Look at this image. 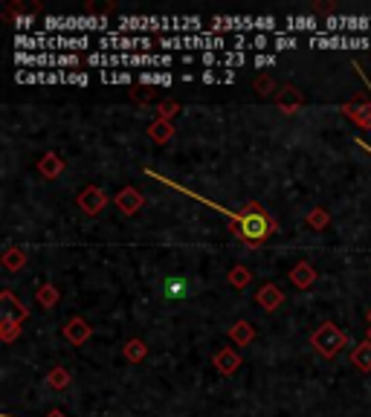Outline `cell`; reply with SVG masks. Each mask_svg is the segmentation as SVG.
Returning a JSON list of instances; mask_svg holds the SVG:
<instances>
[{"label":"cell","mask_w":371,"mask_h":417,"mask_svg":"<svg viewBox=\"0 0 371 417\" xmlns=\"http://www.w3.org/2000/svg\"><path fill=\"white\" fill-rule=\"evenodd\" d=\"M328 224H331V215H328V208L316 206V208H310V212H308V226H310V229L325 232V229H328Z\"/></svg>","instance_id":"22"},{"label":"cell","mask_w":371,"mask_h":417,"mask_svg":"<svg viewBox=\"0 0 371 417\" xmlns=\"http://www.w3.org/2000/svg\"><path fill=\"white\" fill-rule=\"evenodd\" d=\"M255 26H258V30H270L273 21H270V18H261V21H255Z\"/></svg>","instance_id":"29"},{"label":"cell","mask_w":371,"mask_h":417,"mask_svg":"<svg viewBox=\"0 0 371 417\" xmlns=\"http://www.w3.org/2000/svg\"><path fill=\"white\" fill-rule=\"evenodd\" d=\"M351 363L360 368V371H371V342L363 339L360 345L354 348V354H351Z\"/></svg>","instance_id":"20"},{"label":"cell","mask_w":371,"mask_h":417,"mask_svg":"<svg viewBox=\"0 0 371 417\" xmlns=\"http://www.w3.org/2000/svg\"><path fill=\"white\" fill-rule=\"evenodd\" d=\"M157 114H160L157 119H166V122H171L177 114H180V105H177L174 99H162V102L157 105Z\"/></svg>","instance_id":"24"},{"label":"cell","mask_w":371,"mask_h":417,"mask_svg":"<svg viewBox=\"0 0 371 417\" xmlns=\"http://www.w3.org/2000/svg\"><path fill=\"white\" fill-rule=\"evenodd\" d=\"M255 301L261 304V310H267V313H276L282 308V301H284V293H282V287L279 284H261L258 287V293H255Z\"/></svg>","instance_id":"9"},{"label":"cell","mask_w":371,"mask_h":417,"mask_svg":"<svg viewBox=\"0 0 371 417\" xmlns=\"http://www.w3.org/2000/svg\"><path fill=\"white\" fill-rule=\"evenodd\" d=\"M365 319H368V325H371V310H368V316H365Z\"/></svg>","instance_id":"36"},{"label":"cell","mask_w":371,"mask_h":417,"mask_svg":"<svg viewBox=\"0 0 371 417\" xmlns=\"http://www.w3.org/2000/svg\"><path fill=\"white\" fill-rule=\"evenodd\" d=\"M0 264L9 270V272H18L26 267V253H23V246H6V253L0 255Z\"/></svg>","instance_id":"15"},{"label":"cell","mask_w":371,"mask_h":417,"mask_svg":"<svg viewBox=\"0 0 371 417\" xmlns=\"http://www.w3.org/2000/svg\"><path fill=\"white\" fill-rule=\"evenodd\" d=\"M310 345L316 348V354H319V356L334 359V356H339L342 348L348 345V333L342 330L339 325H334V322H325V325H319L310 333Z\"/></svg>","instance_id":"2"},{"label":"cell","mask_w":371,"mask_h":417,"mask_svg":"<svg viewBox=\"0 0 371 417\" xmlns=\"http://www.w3.org/2000/svg\"><path fill=\"white\" fill-rule=\"evenodd\" d=\"M70 383H73L70 368L56 365V368H50V371H47V385H50V388H56V392H64V388L70 385Z\"/></svg>","instance_id":"18"},{"label":"cell","mask_w":371,"mask_h":417,"mask_svg":"<svg viewBox=\"0 0 371 417\" xmlns=\"http://www.w3.org/2000/svg\"><path fill=\"white\" fill-rule=\"evenodd\" d=\"M200 61H203V64H215V55H212V52H203Z\"/></svg>","instance_id":"32"},{"label":"cell","mask_w":371,"mask_h":417,"mask_svg":"<svg viewBox=\"0 0 371 417\" xmlns=\"http://www.w3.org/2000/svg\"><path fill=\"white\" fill-rule=\"evenodd\" d=\"M114 203H116V208H119V212L125 215V217H134V215L145 206V197H142V191H140V189L125 186V189H119V191H116Z\"/></svg>","instance_id":"4"},{"label":"cell","mask_w":371,"mask_h":417,"mask_svg":"<svg viewBox=\"0 0 371 417\" xmlns=\"http://www.w3.org/2000/svg\"><path fill=\"white\" fill-rule=\"evenodd\" d=\"M122 354H125V359H128V363L140 365L142 359L148 356V345H145V339L134 336V339H128V342H125V348H122Z\"/></svg>","instance_id":"16"},{"label":"cell","mask_w":371,"mask_h":417,"mask_svg":"<svg viewBox=\"0 0 371 417\" xmlns=\"http://www.w3.org/2000/svg\"><path fill=\"white\" fill-rule=\"evenodd\" d=\"M148 136L154 139L157 145H166V142H171V139H174V125L166 122V119H154V122L148 125Z\"/></svg>","instance_id":"14"},{"label":"cell","mask_w":371,"mask_h":417,"mask_svg":"<svg viewBox=\"0 0 371 417\" xmlns=\"http://www.w3.org/2000/svg\"><path fill=\"white\" fill-rule=\"evenodd\" d=\"M241 354L238 351H232V348H218L215 351V356H212V365H215V371L221 374V377H232L238 368H241Z\"/></svg>","instance_id":"7"},{"label":"cell","mask_w":371,"mask_h":417,"mask_svg":"<svg viewBox=\"0 0 371 417\" xmlns=\"http://www.w3.org/2000/svg\"><path fill=\"white\" fill-rule=\"evenodd\" d=\"M229 229L238 235V241L246 244V246H261L273 232H279V220L273 217L270 212L261 203L250 200L241 212L229 215Z\"/></svg>","instance_id":"1"},{"label":"cell","mask_w":371,"mask_h":417,"mask_svg":"<svg viewBox=\"0 0 371 417\" xmlns=\"http://www.w3.org/2000/svg\"><path fill=\"white\" fill-rule=\"evenodd\" d=\"M61 333H64V339L70 342V345H85L93 336V325L87 322V319L73 316V319H67V322H64Z\"/></svg>","instance_id":"5"},{"label":"cell","mask_w":371,"mask_h":417,"mask_svg":"<svg viewBox=\"0 0 371 417\" xmlns=\"http://www.w3.org/2000/svg\"><path fill=\"white\" fill-rule=\"evenodd\" d=\"M253 87H255V93H258V96H276V93H279V90H276V81H273V76H270V73L258 76Z\"/></svg>","instance_id":"23"},{"label":"cell","mask_w":371,"mask_h":417,"mask_svg":"<svg viewBox=\"0 0 371 417\" xmlns=\"http://www.w3.org/2000/svg\"><path fill=\"white\" fill-rule=\"evenodd\" d=\"M276 105H279V110L284 116H293L301 110V105H305V96H301V90H296L293 85H284L276 93Z\"/></svg>","instance_id":"8"},{"label":"cell","mask_w":371,"mask_h":417,"mask_svg":"<svg viewBox=\"0 0 371 417\" xmlns=\"http://www.w3.org/2000/svg\"><path fill=\"white\" fill-rule=\"evenodd\" d=\"M140 81L142 85H171V76L169 73H142Z\"/></svg>","instance_id":"25"},{"label":"cell","mask_w":371,"mask_h":417,"mask_svg":"<svg viewBox=\"0 0 371 417\" xmlns=\"http://www.w3.org/2000/svg\"><path fill=\"white\" fill-rule=\"evenodd\" d=\"M47 417H64V411H61V409H52Z\"/></svg>","instance_id":"34"},{"label":"cell","mask_w":371,"mask_h":417,"mask_svg":"<svg viewBox=\"0 0 371 417\" xmlns=\"http://www.w3.org/2000/svg\"><path fill=\"white\" fill-rule=\"evenodd\" d=\"M0 301H3V308H6V310H15V316H18V319H23V322L30 319V308H26L23 301H18V296L12 293V290H3V293H0Z\"/></svg>","instance_id":"21"},{"label":"cell","mask_w":371,"mask_h":417,"mask_svg":"<svg viewBox=\"0 0 371 417\" xmlns=\"http://www.w3.org/2000/svg\"><path fill=\"white\" fill-rule=\"evenodd\" d=\"M21 330H23V319H18L12 310H3V319H0V339L9 345L21 336Z\"/></svg>","instance_id":"11"},{"label":"cell","mask_w":371,"mask_h":417,"mask_svg":"<svg viewBox=\"0 0 371 417\" xmlns=\"http://www.w3.org/2000/svg\"><path fill=\"white\" fill-rule=\"evenodd\" d=\"M218 76L215 73H209V70H206V73H203V81H206V85H209V81H215Z\"/></svg>","instance_id":"33"},{"label":"cell","mask_w":371,"mask_h":417,"mask_svg":"<svg viewBox=\"0 0 371 417\" xmlns=\"http://www.w3.org/2000/svg\"><path fill=\"white\" fill-rule=\"evenodd\" d=\"M339 114L348 116L354 125H360V128L371 131V99H354L348 105H342Z\"/></svg>","instance_id":"6"},{"label":"cell","mask_w":371,"mask_h":417,"mask_svg":"<svg viewBox=\"0 0 371 417\" xmlns=\"http://www.w3.org/2000/svg\"><path fill=\"white\" fill-rule=\"evenodd\" d=\"M226 281H229V287H235V290H246L253 284V272L244 267V264H235L229 272H226Z\"/></svg>","instance_id":"19"},{"label":"cell","mask_w":371,"mask_h":417,"mask_svg":"<svg viewBox=\"0 0 371 417\" xmlns=\"http://www.w3.org/2000/svg\"><path fill=\"white\" fill-rule=\"evenodd\" d=\"M229 339H232V345H238V348L255 342V325L246 322V319H238V322L229 328Z\"/></svg>","instance_id":"13"},{"label":"cell","mask_w":371,"mask_h":417,"mask_svg":"<svg viewBox=\"0 0 371 417\" xmlns=\"http://www.w3.org/2000/svg\"><path fill=\"white\" fill-rule=\"evenodd\" d=\"M102 81H122V85H131V73H102Z\"/></svg>","instance_id":"26"},{"label":"cell","mask_w":371,"mask_h":417,"mask_svg":"<svg viewBox=\"0 0 371 417\" xmlns=\"http://www.w3.org/2000/svg\"><path fill=\"white\" fill-rule=\"evenodd\" d=\"M35 301L41 304V308H44V310H52V308H56V304L61 301V293H59V287L56 284H41L38 287V293H35Z\"/></svg>","instance_id":"17"},{"label":"cell","mask_w":371,"mask_h":417,"mask_svg":"<svg viewBox=\"0 0 371 417\" xmlns=\"http://www.w3.org/2000/svg\"><path fill=\"white\" fill-rule=\"evenodd\" d=\"M264 44H267V38H264V35H255V44H253V47H255V50H261Z\"/></svg>","instance_id":"31"},{"label":"cell","mask_w":371,"mask_h":417,"mask_svg":"<svg viewBox=\"0 0 371 417\" xmlns=\"http://www.w3.org/2000/svg\"><path fill=\"white\" fill-rule=\"evenodd\" d=\"M293 44H296L293 38H279V41H276V47H279V50H290Z\"/></svg>","instance_id":"28"},{"label":"cell","mask_w":371,"mask_h":417,"mask_svg":"<svg viewBox=\"0 0 371 417\" xmlns=\"http://www.w3.org/2000/svg\"><path fill=\"white\" fill-rule=\"evenodd\" d=\"M287 278H290V284H293L296 290H310V287L316 284V270H313L310 261H299Z\"/></svg>","instance_id":"10"},{"label":"cell","mask_w":371,"mask_h":417,"mask_svg":"<svg viewBox=\"0 0 371 417\" xmlns=\"http://www.w3.org/2000/svg\"><path fill=\"white\" fill-rule=\"evenodd\" d=\"M226 64H244V55H241V52H235V55H229V58H226Z\"/></svg>","instance_id":"30"},{"label":"cell","mask_w":371,"mask_h":417,"mask_svg":"<svg viewBox=\"0 0 371 417\" xmlns=\"http://www.w3.org/2000/svg\"><path fill=\"white\" fill-rule=\"evenodd\" d=\"M107 191L102 189V186H87V189H81L78 191V197H76V203H78V208L85 215H90V217H96V215H102L105 208H107Z\"/></svg>","instance_id":"3"},{"label":"cell","mask_w":371,"mask_h":417,"mask_svg":"<svg viewBox=\"0 0 371 417\" xmlns=\"http://www.w3.org/2000/svg\"><path fill=\"white\" fill-rule=\"evenodd\" d=\"M61 171H64V160L56 154V151H47V154L38 160V174L41 177L56 180V177H61Z\"/></svg>","instance_id":"12"},{"label":"cell","mask_w":371,"mask_h":417,"mask_svg":"<svg viewBox=\"0 0 371 417\" xmlns=\"http://www.w3.org/2000/svg\"><path fill=\"white\" fill-rule=\"evenodd\" d=\"M365 339H368V342H371V325H368V333H365Z\"/></svg>","instance_id":"35"},{"label":"cell","mask_w":371,"mask_h":417,"mask_svg":"<svg viewBox=\"0 0 371 417\" xmlns=\"http://www.w3.org/2000/svg\"><path fill=\"white\" fill-rule=\"evenodd\" d=\"M255 64L258 67H273V64H276V58H273V55H258Z\"/></svg>","instance_id":"27"}]
</instances>
